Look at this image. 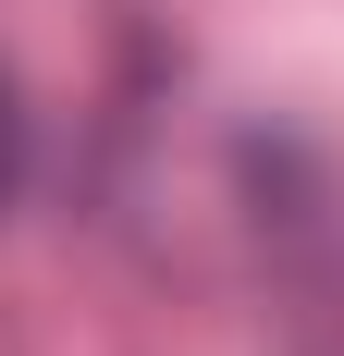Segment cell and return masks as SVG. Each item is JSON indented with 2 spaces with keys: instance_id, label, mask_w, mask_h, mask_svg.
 Wrapping results in <instances>:
<instances>
[{
  "instance_id": "1",
  "label": "cell",
  "mask_w": 344,
  "mask_h": 356,
  "mask_svg": "<svg viewBox=\"0 0 344 356\" xmlns=\"http://www.w3.org/2000/svg\"><path fill=\"white\" fill-rule=\"evenodd\" d=\"M13 197H25V99L0 86V209H13Z\"/></svg>"
}]
</instances>
